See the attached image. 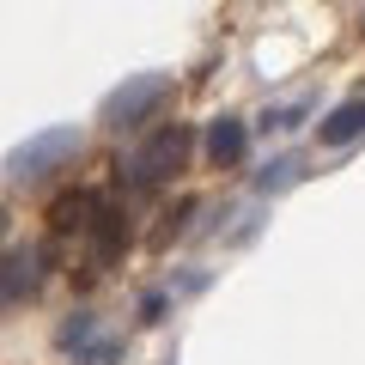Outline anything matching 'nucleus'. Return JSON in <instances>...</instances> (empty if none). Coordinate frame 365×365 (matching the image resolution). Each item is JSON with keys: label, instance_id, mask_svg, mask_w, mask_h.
<instances>
[{"label": "nucleus", "instance_id": "obj_1", "mask_svg": "<svg viewBox=\"0 0 365 365\" xmlns=\"http://www.w3.org/2000/svg\"><path fill=\"white\" fill-rule=\"evenodd\" d=\"M67 158H79V128H43V134H31L25 146L6 153V170H13L19 182H43L49 170H61Z\"/></svg>", "mask_w": 365, "mask_h": 365}, {"label": "nucleus", "instance_id": "obj_2", "mask_svg": "<svg viewBox=\"0 0 365 365\" xmlns=\"http://www.w3.org/2000/svg\"><path fill=\"white\" fill-rule=\"evenodd\" d=\"M182 158H189V128L170 122V128H158L153 140L128 158V182H134V189H158V182H170L182 170Z\"/></svg>", "mask_w": 365, "mask_h": 365}, {"label": "nucleus", "instance_id": "obj_3", "mask_svg": "<svg viewBox=\"0 0 365 365\" xmlns=\"http://www.w3.org/2000/svg\"><path fill=\"white\" fill-rule=\"evenodd\" d=\"M165 98H170V73H134L104 98V122L110 128H140Z\"/></svg>", "mask_w": 365, "mask_h": 365}, {"label": "nucleus", "instance_id": "obj_4", "mask_svg": "<svg viewBox=\"0 0 365 365\" xmlns=\"http://www.w3.org/2000/svg\"><path fill=\"white\" fill-rule=\"evenodd\" d=\"M86 232H91V262H98V268H110V262L128 250V213H122L116 201H98V213H91Z\"/></svg>", "mask_w": 365, "mask_h": 365}, {"label": "nucleus", "instance_id": "obj_5", "mask_svg": "<svg viewBox=\"0 0 365 365\" xmlns=\"http://www.w3.org/2000/svg\"><path fill=\"white\" fill-rule=\"evenodd\" d=\"M37 256L31 250H6L0 256V304H25L31 292H37Z\"/></svg>", "mask_w": 365, "mask_h": 365}, {"label": "nucleus", "instance_id": "obj_6", "mask_svg": "<svg viewBox=\"0 0 365 365\" xmlns=\"http://www.w3.org/2000/svg\"><path fill=\"white\" fill-rule=\"evenodd\" d=\"M244 153H250L244 122H237V116H220V122L207 128V158H213V165H237Z\"/></svg>", "mask_w": 365, "mask_h": 365}, {"label": "nucleus", "instance_id": "obj_7", "mask_svg": "<svg viewBox=\"0 0 365 365\" xmlns=\"http://www.w3.org/2000/svg\"><path fill=\"white\" fill-rule=\"evenodd\" d=\"M317 134H323V146H347V140H359V134H365V98H353V104L329 110V122H323Z\"/></svg>", "mask_w": 365, "mask_h": 365}, {"label": "nucleus", "instance_id": "obj_8", "mask_svg": "<svg viewBox=\"0 0 365 365\" xmlns=\"http://www.w3.org/2000/svg\"><path fill=\"white\" fill-rule=\"evenodd\" d=\"M91 213H98V195L73 189V195H61V201L49 207V225H55V232H86V225H91Z\"/></svg>", "mask_w": 365, "mask_h": 365}, {"label": "nucleus", "instance_id": "obj_9", "mask_svg": "<svg viewBox=\"0 0 365 365\" xmlns=\"http://www.w3.org/2000/svg\"><path fill=\"white\" fill-rule=\"evenodd\" d=\"M299 170H304L299 158H274V165L256 177V189H262V195H268V189H287V182H299Z\"/></svg>", "mask_w": 365, "mask_h": 365}, {"label": "nucleus", "instance_id": "obj_10", "mask_svg": "<svg viewBox=\"0 0 365 365\" xmlns=\"http://www.w3.org/2000/svg\"><path fill=\"white\" fill-rule=\"evenodd\" d=\"M86 335H91V317H73V323H61V347H79Z\"/></svg>", "mask_w": 365, "mask_h": 365}, {"label": "nucleus", "instance_id": "obj_11", "mask_svg": "<svg viewBox=\"0 0 365 365\" xmlns=\"http://www.w3.org/2000/svg\"><path fill=\"white\" fill-rule=\"evenodd\" d=\"M0 232H6V207H0Z\"/></svg>", "mask_w": 365, "mask_h": 365}]
</instances>
